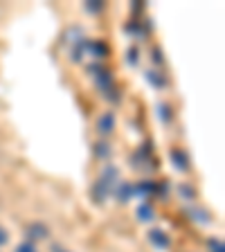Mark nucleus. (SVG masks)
Returning <instances> with one entry per match:
<instances>
[{
	"instance_id": "aec40b11",
	"label": "nucleus",
	"mask_w": 225,
	"mask_h": 252,
	"mask_svg": "<svg viewBox=\"0 0 225 252\" xmlns=\"http://www.w3.org/2000/svg\"><path fill=\"white\" fill-rule=\"evenodd\" d=\"M50 252H72L68 246H63L61 241H54V243H50Z\"/></svg>"
},
{
	"instance_id": "a211bd4d",
	"label": "nucleus",
	"mask_w": 225,
	"mask_h": 252,
	"mask_svg": "<svg viewBox=\"0 0 225 252\" xmlns=\"http://www.w3.org/2000/svg\"><path fill=\"white\" fill-rule=\"evenodd\" d=\"M14 252H38V248L34 246V243H30V241H21L18 246L14 248Z\"/></svg>"
},
{
	"instance_id": "dca6fc26",
	"label": "nucleus",
	"mask_w": 225,
	"mask_h": 252,
	"mask_svg": "<svg viewBox=\"0 0 225 252\" xmlns=\"http://www.w3.org/2000/svg\"><path fill=\"white\" fill-rule=\"evenodd\" d=\"M88 14H93V16H97V14H101V11L106 9V2H99V0H95V2H86V7H84Z\"/></svg>"
},
{
	"instance_id": "1a4fd4ad",
	"label": "nucleus",
	"mask_w": 225,
	"mask_h": 252,
	"mask_svg": "<svg viewBox=\"0 0 225 252\" xmlns=\"http://www.w3.org/2000/svg\"><path fill=\"white\" fill-rule=\"evenodd\" d=\"M137 219H140L142 223H149V220L156 219V210L151 207V203H142L140 207H137Z\"/></svg>"
},
{
	"instance_id": "20e7f679",
	"label": "nucleus",
	"mask_w": 225,
	"mask_h": 252,
	"mask_svg": "<svg viewBox=\"0 0 225 252\" xmlns=\"http://www.w3.org/2000/svg\"><path fill=\"white\" fill-rule=\"evenodd\" d=\"M147 239H149L151 246L158 248V250H169V248H171V236H169L162 227H153V230H149Z\"/></svg>"
},
{
	"instance_id": "6ab92c4d",
	"label": "nucleus",
	"mask_w": 225,
	"mask_h": 252,
	"mask_svg": "<svg viewBox=\"0 0 225 252\" xmlns=\"http://www.w3.org/2000/svg\"><path fill=\"white\" fill-rule=\"evenodd\" d=\"M9 243V230L5 225H0V248H5Z\"/></svg>"
},
{
	"instance_id": "f03ea898",
	"label": "nucleus",
	"mask_w": 225,
	"mask_h": 252,
	"mask_svg": "<svg viewBox=\"0 0 225 252\" xmlns=\"http://www.w3.org/2000/svg\"><path fill=\"white\" fill-rule=\"evenodd\" d=\"M169 160H171L173 169L180 173H189L192 169V160H189V153L183 147H171L169 149Z\"/></svg>"
},
{
	"instance_id": "4468645a",
	"label": "nucleus",
	"mask_w": 225,
	"mask_h": 252,
	"mask_svg": "<svg viewBox=\"0 0 225 252\" xmlns=\"http://www.w3.org/2000/svg\"><path fill=\"white\" fill-rule=\"evenodd\" d=\"M207 250L210 252H225L223 239H221V236H210V239H207Z\"/></svg>"
},
{
	"instance_id": "9d476101",
	"label": "nucleus",
	"mask_w": 225,
	"mask_h": 252,
	"mask_svg": "<svg viewBox=\"0 0 225 252\" xmlns=\"http://www.w3.org/2000/svg\"><path fill=\"white\" fill-rule=\"evenodd\" d=\"M156 191V183H151V180H144V183L135 185V196H144V198H149V196Z\"/></svg>"
},
{
	"instance_id": "39448f33",
	"label": "nucleus",
	"mask_w": 225,
	"mask_h": 252,
	"mask_svg": "<svg viewBox=\"0 0 225 252\" xmlns=\"http://www.w3.org/2000/svg\"><path fill=\"white\" fill-rule=\"evenodd\" d=\"M113 196H115L117 203H129V200L135 196V183H129V180H120L113 189Z\"/></svg>"
},
{
	"instance_id": "f257e3e1",
	"label": "nucleus",
	"mask_w": 225,
	"mask_h": 252,
	"mask_svg": "<svg viewBox=\"0 0 225 252\" xmlns=\"http://www.w3.org/2000/svg\"><path fill=\"white\" fill-rule=\"evenodd\" d=\"M50 236H52V232H50V225L45 220H32L25 225V241L34 243V246L41 241H47Z\"/></svg>"
},
{
	"instance_id": "ddd939ff",
	"label": "nucleus",
	"mask_w": 225,
	"mask_h": 252,
	"mask_svg": "<svg viewBox=\"0 0 225 252\" xmlns=\"http://www.w3.org/2000/svg\"><path fill=\"white\" fill-rule=\"evenodd\" d=\"M178 194L183 196L185 200H196V189L192 187V185H187V183H180V187H178Z\"/></svg>"
},
{
	"instance_id": "9b49d317",
	"label": "nucleus",
	"mask_w": 225,
	"mask_h": 252,
	"mask_svg": "<svg viewBox=\"0 0 225 252\" xmlns=\"http://www.w3.org/2000/svg\"><path fill=\"white\" fill-rule=\"evenodd\" d=\"M189 214L194 216L196 223H198V220H200V223H210V220H212L210 212L205 210V207H192V210H189Z\"/></svg>"
},
{
	"instance_id": "7ed1b4c3",
	"label": "nucleus",
	"mask_w": 225,
	"mask_h": 252,
	"mask_svg": "<svg viewBox=\"0 0 225 252\" xmlns=\"http://www.w3.org/2000/svg\"><path fill=\"white\" fill-rule=\"evenodd\" d=\"M97 133H99L101 137H108L110 133L115 131V126H117V115H115V110H106V113H101L99 117H97Z\"/></svg>"
},
{
	"instance_id": "423d86ee",
	"label": "nucleus",
	"mask_w": 225,
	"mask_h": 252,
	"mask_svg": "<svg viewBox=\"0 0 225 252\" xmlns=\"http://www.w3.org/2000/svg\"><path fill=\"white\" fill-rule=\"evenodd\" d=\"M86 52L90 54V57H95V59H106L110 54V47L106 45L104 41H97V38H88V45H86Z\"/></svg>"
},
{
	"instance_id": "6e6552de",
	"label": "nucleus",
	"mask_w": 225,
	"mask_h": 252,
	"mask_svg": "<svg viewBox=\"0 0 225 252\" xmlns=\"http://www.w3.org/2000/svg\"><path fill=\"white\" fill-rule=\"evenodd\" d=\"M93 153H95V158H99V160H108V158L113 156V149H110L108 142L99 140V142H97V144L93 147Z\"/></svg>"
},
{
	"instance_id": "0eeeda50",
	"label": "nucleus",
	"mask_w": 225,
	"mask_h": 252,
	"mask_svg": "<svg viewBox=\"0 0 225 252\" xmlns=\"http://www.w3.org/2000/svg\"><path fill=\"white\" fill-rule=\"evenodd\" d=\"M144 79H147L149 84H151L153 88H158V90H162V88H167V86H169L167 77H164V74L160 72V70H156V68L147 70V72H144Z\"/></svg>"
},
{
	"instance_id": "f8f14e48",
	"label": "nucleus",
	"mask_w": 225,
	"mask_h": 252,
	"mask_svg": "<svg viewBox=\"0 0 225 252\" xmlns=\"http://www.w3.org/2000/svg\"><path fill=\"white\" fill-rule=\"evenodd\" d=\"M158 117L164 122V124H169V122L173 120V113H171V106L169 104H158Z\"/></svg>"
},
{
	"instance_id": "f3484780",
	"label": "nucleus",
	"mask_w": 225,
	"mask_h": 252,
	"mask_svg": "<svg viewBox=\"0 0 225 252\" xmlns=\"http://www.w3.org/2000/svg\"><path fill=\"white\" fill-rule=\"evenodd\" d=\"M151 61H153V65H162L164 63V52L158 45L151 50Z\"/></svg>"
},
{
	"instance_id": "2eb2a0df",
	"label": "nucleus",
	"mask_w": 225,
	"mask_h": 252,
	"mask_svg": "<svg viewBox=\"0 0 225 252\" xmlns=\"http://www.w3.org/2000/svg\"><path fill=\"white\" fill-rule=\"evenodd\" d=\"M126 63H129V65H137V61H140V50H137L135 45H131L129 47V50H126Z\"/></svg>"
}]
</instances>
